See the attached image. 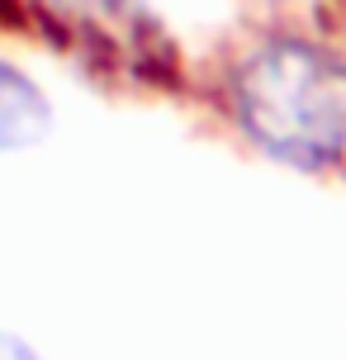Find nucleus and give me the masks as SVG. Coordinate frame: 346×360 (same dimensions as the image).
Wrapping results in <instances>:
<instances>
[{
	"label": "nucleus",
	"mask_w": 346,
	"mask_h": 360,
	"mask_svg": "<svg viewBox=\"0 0 346 360\" xmlns=\"http://www.w3.org/2000/svg\"><path fill=\"white\" fill-rule=\"evenodd\" d=\"M228 100L237 128L275 162L332 171L346 157V62L313 38H261L237 62Z\"/></svg>",
	"instance_id": "f257e3e1"
},
{
	"label": "nucleus",
	"mask_w": 346,
	"mask_h": 360,
	"mask_svg": "<svg viewBox=\"0 0 346 360\" xmlns=\"http://www.w3.org/2000/svg\"><path fill=\"white\" fill-rule=\"evenodd\" d=\"M53 34L91 72L119 76L133 86H176L181 57L166 38L162 19L143 0H48Z\"/></svg>",
	"instance_id": "f03ea898"
},
{
	"label": "nucleus",
	"mask_w": 346,
	"mask_h": 360,
	"mask_svg": "<svg viewBox=\"0 0 346 360\" xmlns=\"http://www.w3.org/2000/svg\"><path fill=\"white\" fill-rule=\"evenodd\" d=\"M53 109L29 76L0 57V152H24L48 138Z\"/></svg>",
	"instance_id": "7ed1b4c3"
},
{
	"label": "nucleus",
	"mask_w": 346,
	"mask_h": 360,
	"mask_svg": "<svg viewBox=\"0 0 346 360\" xmlns=\"http://www.w3.org/2000/svg\"><path fill=\"white\" fill-rule=\"evenodd\" d=\"M0 360H43L29 342H19L15 332H0Z\"/></svg>",
	"instance_id": "20e7f679"
}]
</instances>
